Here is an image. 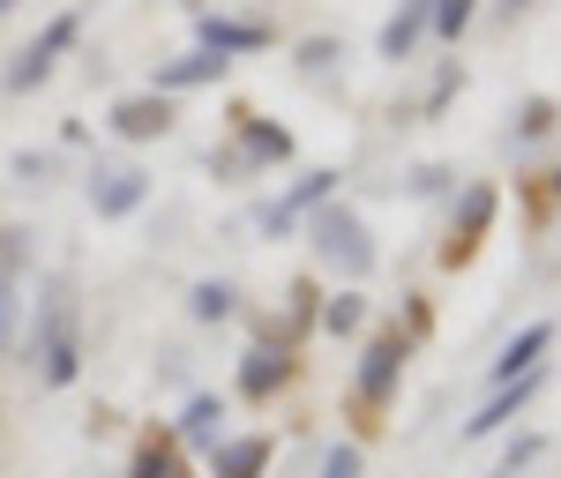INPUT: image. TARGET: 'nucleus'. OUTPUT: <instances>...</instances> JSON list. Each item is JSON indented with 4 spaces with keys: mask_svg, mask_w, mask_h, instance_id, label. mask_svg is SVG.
<instances>
[{
    "mask_svg": "<svg viewBox=\"0 0 561 478\" xmlns=\"http://www.w3.org/2000/svg\"><path fill=\"white\" fill-rule=\"evenodd\" d=\"M322 478H367V456H359L352 441H337V448L322 456Z\"/></svg>",
    "mask_w": 561,
    "mask_h": 478,
    "instance_id": "b1692460",
    "label": "nucleus"
},
{
    "mask_svg": "<svg viewBox=\"0 0 561 478\" xmlns=\"http://www.w3.org/2000/svg\"><path fill=\"white\" fill-rule=\"evenodd\" d=\"M494 8H502V15H524V8H531V0H494Z\"/></svg>",
    "mask_w": 561,
    "mask_h": 478,
    "instance_id": "c85d7f7f",
    "label": "nucleus"
},
{
    "mask_svg": "<svg viewBox=\"0 0 561 478\" xmlns=\"http://www.w3.org/2000/svg\"><path fill=\"white\" fill-rule=\"evenodd\" d=\"M76 38H83V15H76V8H68V15H53V23H45L38 38H31L23 53H15V60H8V68H0V90H8V97H23V90H38L45 75L60 68V53H68Z\"/></svg>",
    "mask_w": 561,
    "mask_h": 478,
    "instance_id": "7ed1b4c3",
    "label": "nucleus"
},
{
    "mask_svg": "<svg viewBox=\"0 0 561 478\" xmlns=\"http://www.w3.org/2000/svg\"><path fill=\"white\" fill-rule=\"evenodd\" d=\"M203 45L217 60H240V53H262L270 45V23H232V15H203Z\"/></svg>",
    "mask_w": 561,
    "mask_h": 478,
    "instance_id": "f8f14e48",
    "label": "nucleus"
},
{
    "mask_svg": "<svg viewBox=\"0 0 561 478\" xmlns=\"http://www.w3.org/2000/svg\"><path fill=\"white\" fill-rule=\"evenodd\" d=\"M531 396H539V366H531V374H517V382H502V389H494V404H479V419H465V441L502 434V427L517 419V411L531 404Z\"/></svg>",
    "mask_w": 561,
    "mask_h": 478,
    "instance_id": "1a4fd4ad",
    "label": "nucleus"
},
{
    "mask_svg": "<svg viewBox=\"0 0 561 478\" xmlns=\"http://www.w3.org/2000/svg\"><path fill=\"white\" fill-rule=\"evenodd\" d=\"M554 195H561V173H554Z\"/></svg>",
    "mask_w": 561,
    "mask_h": 478,
    "instance_id": "7c9ffc66",
    "label": "nucleus"
},
{
    "mask_svg": "<svg viewBox=\"0 0 561 478\" xmlns=\"http://www.w3.org/2000/svg\"><path fill=\"white\" fill-rule=\"evenodd\" d=\"M128 478H180L173 441H142V448H135V464H128Z\"/></svg>",
    "mask_w": 561,
    "mask_h": 478,
    "instance_id": "6ab92c4d",
    "label": "nucleus"
},
{
    "mask_svg": "<svg viewBox=\"0 0 561 478\" xmlns=\"http://www.w3.org/2000/svg\"><path fill=\"white\" fill-rule=\"evenodd\" d=\"M547 345H554V322H531V329H517V337L502 345V359H494V382H517V374H531Z\"/></svg>",
    "mask_w": 561,
    "mask_h": 478,
    "instance_id": "ddd939ff",
    "label": "nucleus"
},
{
    "mask_svg": "<svg viewBox=\"0 0 561 478\" xmlns=\"http://www.w3.org/2000/svg\"><path fill=\"white\" fill-rule=\"evenodd\" d=\"M8 8H15V0H0V15H8Z\"/></svg>",
    "mask_w": 561,
    "mask_h": 478,
    "instance_id": "c756f323",
    "label": "nucleus"
},
{
    "mask_svg": "<svg viewBox=\"0 0 561 478\" xmlns=\"http://www.w3.org/2000/svg\"><path fill=\"white\" fill-rule=\"evenodd\" d=\"M434 187H449V173H442V165H420V173H412V195H434Z\"/></svg>",
    "mask_w": 561,
    "mask_h": 478,
    "instance_id": "cd10ccee",
    "label": "nucleus"
},
{
    "mask_svg": "<svg viewBox=\"0 0 561 478\" xmlns=\"http://www.w3.org/2000/svg\"><path fill=\"white\" fill-rule=\"evenodd\" d=\"M53 173H60V165H53L45 150H23V158H15V179H23V187H53Z\"/></svg>",
    "mask_w": 561,
    "mask_h": 478,
    "instance_id": "393cba45",
    "label": "nucleus"
},
{
    "mask_svg": "<svg viewBox=\"0 0 561 478\" xmlns=\"http://www.w3.org/2000/svg\"><path fill=\"white\" fill-rule=\"evenodd\" d=\"M337 60H345V45H337V38H307L300 45V75H330Z\"/></svg>",
    "mask_w": 561,
    "mask_h": 478,
    "instance_id": "4be33fe9",
    "label": "nucleus"
},
{
    "mask_svg": "<svg viewBox=\"0 0 561 478\" xmlns=\"http://www.w3.org/2000/svg\"><path fill=\"white\" fill-rule=\"evenodd\" d=\"M150 202V173H135V165H98L90 173V210L98 218H135Z\"/></svg>",
    "mask_w": 561,
    "mask_h": 478,
    "instance_id": "423d86ee",
    "label": "nucleus"
},
{
    "mask_svg": "<svg viewBox=\"0 0 561 478\" xmlns=\"http://www.w3.org/2000/svg\"><path fill=\"white\" fill-rule=\"evenodd\" d=\"M285 374H293V359H285V351H270V345H255L248 351V359H240V396H277V382H285Z\"/></svg>",
    "mask_w": 561,
    "mask_h": 478,
    "instance_id": "2eb2a0df",
    "label": "nucleus"
},
{
    "mask_svg": "<svg viewBox=\"0 0 561 478\" xmlns=\"http://www.w3.org/2000/svg\"><path fill=\"white\" fill-rule=\"evenodd\" d=\"M307 232H314V255H322V269H337L345 284H359V277L375 269V240H367L359 210H345V202H322Z\"/></svg>",
    "mask_w": 561,
    "mask_h": 478,
    "instance_id": "f03ea898",
    "label": "nucleus"
},
{
    "mask_svg": "<svg viewBox=\"0 0 561 478\" xmlns=\"http://www.w3.org/2000/svg\"><path fill=\"white\" fill-rule=\"evenodd\" d=\"M359 322H367V300H359V292H337V300L322 306V329H330V337H352Z\"/></svg>",
    "mask_w": 561,
    "mask_h": 478,
    "instance_id": "aec40b11",
    "label": "nucleus"
},
{
    "mask_svg": "<svg viewBox=\"0 0 561 478\" xmlns=\"http://www.w3.org/2000/svg\"><path fill=\"white\" fill-rule=\"evenodd\" d=\"M472 15H479V0H434L427 31H442V38H465V31H472Z\"/></svg>",
    "mask_w": 561,
    "mask_h": 478,
    "instance_id": "412c9836",
    "label": "nucleus"
},
{
    "mask_svg": "<svg viewBox=\"0 0 561 478\" xmlns=\"http://www.w3.org/2000/svg\"><path fill=\"white\" fill-rule=\"evenodd\" d=\"M15 322H23V300H15V284L0 277V351L15 345Z\"/></svg>",
    "mask_w": 561,
    "mask_h": 478,
    "instance_id": "a878e982",
    "label": "nucleus"
},
{
    "mask_svg": "<svg viewBox=\"0 0 561 478\" xmlns=\"http://www.w3.org/2000/svg\"><path fill=\"white\" fill-rule=\"evenodd\" d=\"M270 464V441L262 434H240V441H217L210 448V478H262Z\"/></svg>",
    "mask_w": 561,
    "mask_h": 478,
    "instance_id": "4468645a",
    "label": "nucleus"
},
{
    "mask_svg": "<svg viewBox=\"0 0 561 478\" xmlns=\"http://www.w3.org/2000/svg\"><path fill=\"white\" fill-rule=\"evenodd\" d=\"M180 441H187V448H217V441H225V404H217V396H195V404L180 411Z\"/></svg>",
    "mask_w": 561,
    "mask_h": 478,
    "instance_id": "dca6fc26",
    "label": "nucleus"
},
{
    "mask_svg": "<svg viewBox=\"0 0 561 478\" xmlns=\"http://www.w3.org/2000/svg\"><path fill=\"white\" fill-rule=\"evenodd\" d=\"M173 97H165V90H135V97H121V105H113V135H121V142H158V135H173Z\"/></svg>",
    "mask_w": 561,
    "mask_h": 478,
    "instance_id": "39448f33",
    "label": "nucleus"
},
{
    "mask_svg": "<svg viewBox=\"0 0 561 478\" xmlns=\"http://www.w3.org/2000/svg\"><path fill=\"white\" fill-rule=\"evenodd\" d=\"M330 195H337V173H300V179H293V195L262 202V210H255V224H262V232H293V224H300L307 210H322Z\"/></svg>",
    "mask_w": 561,
    "mask_h": 478,
    "instance_id": "0eeeda50",
    "label": "nucleus"
},
{
    "mask_svg": "<svg viewBox=\"0 0 561 478\" xmlns=\"http://www.w3.org/2000/svg\"><path fill=\"white\" fill-rule=\"evenodd\" d=\"M547 128H554V105H547V97H524V113H517V142H539Z\"/></svg>",
    "mask_w": 561,
    "mask_h": 478,
    "instance_id": "5701e85b",
    "label": "nucleus"
},
{
    "mask_svg": "<svg viewBox=\"0 0 561 478\" xmlns=\"http://www.w3.org/2000/svg\"><path fill=\"white\" fill-rule=\"evenodd\" d=\"M31 374L38 389H68L83 374V314L68 284H45L38 292V322H31Z\"/></svg>",
    "mask_w": 561,
    "mask_h": 478,
    "instance_id": "f257e3e1",
    "label": "nucleus"
},
{
    "mask_svg": "<svg viewBox=\"0 0 561 478\" xmlns=\"http://www.w3.org/2000/svg\"><path fill=\"white\" fill-rule=\"evenodd\" d=\"M427 15H434V0H397V15H389L382 38H375V53H382L389 68H397V60H412V45L427 38Z\"/></svg>",
    "mask_w": 561,
    "mask_h": 478,
    "instance_id": "9d476101",
    "label": "nucleus"
},
{
    "mask_svg": "<svg viewBox=\"0 0 561 478\" xmlns=\"http://www.w3.org/2000/svg\"><path fill=\"white\" fill-rule=\"evenodd\" d=\"M232 135H240V150L217 158V173H255V165H285V158H293V135L270 128L262 113H248V105H232Z\"/></svg>",
    "mask_w": 561,
    "mask_h": 478,
    "instance_id": "20e7f679",
    "label": "nucleus"
},
{
    "mask_svg": "<svg viewBox=\"0 0 561 478\" xmlns=\"http://www.w3.org/2000/svg\"><path fill=\"white\" fill-rule=\"evenodd\" d=\"M232 306H240V292H232L225 277H203V284L187 292V314H195V322H232Z\"/></svg>",
    "mask_w": 561,
    "mask_h": 478,
    "instance_id": "a211bd4d",
    "label": "nucleus"
},
{
    "mask_svg": "<svg viewBox=\"0 0 561 478\" xmlns=\"http://www.w3.org/2000/svg\"><path fill=\"white\" fill-rule=\"evenodd\" d=\"M531 456H539V434H524L517 448H510V456H502V471H494V478H517L524 464H531Z\"/></svg>",
    "mask_w": 561,
    "mask_h": 478,
    "instance_id": "bb28decb",
    "label": "nucleus"
},
{
    "mask_svg": "<svg viewBox=\"0 0 561 478\" xmlns=\"http://www.w3.org/2000/svg\"><path fill=\"white\" fill-rule=\"evenodd\" d=\"M486 218H494V187H465V224H457V240H449L442 255L465 261V255H472V240L486 232Z\"/></svg>",
    "mask_w": 561,
    "mask_h": 478,
    "instance_id": "f3484780",
    "label": "nucleus"
},
{
    "mask_svg": "<svg viewBox=\"0 0 561 478\" xmlns=\"http://www.w3.org/2000/svg\"><path fill=\"white\" fill-rule=\"evenodd\" d=\"M225 68H232V60H217L210 45H195V53H180V60H158V68H150V90H165V97H180V90L225 83Z\"/></svg>",
    "mask_w": 561,
    "mask_h": 478,
    "instance_id": "6e6552de",
    "label": "nucleus"
},
{
    "mask_svg": "<svg viewBox=\"0 0 561 478\" xmlns=\"http://www.w3.org/2000/svg\"><path fill=\"white\" fill-rule=\"evenodd\" d=\"M397 374H404V345L397 337H375V345L359 351V404H382L397 389Z\"/></svg>",
    "mask_w": 561,
    "mask_h": 478,
    "instance_id": "9b49d317",
    "label": "nucleus"
}]
</instances>
